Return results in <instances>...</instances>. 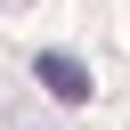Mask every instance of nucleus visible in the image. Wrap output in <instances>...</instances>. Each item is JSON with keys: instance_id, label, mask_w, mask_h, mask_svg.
I'll use <instances>...</instances> for the list:
<instances>
[{"instance_id": "f257e3e1", "label": "nucleus", "mask_w": 130, "mask_h": 130, "mask_svg": "<svg viewBox=\"0 0 130 130\" xmlns=\"http://www.w3.org/2000/svg\"><path fill=\"white\" fill-rule=\"evenodd\" d=\"M32 73H41V89H49L57 106H89V89H98V81H89V65H81V57H65V49H41V57H32Z\"/></svg>"}]
</instances>
